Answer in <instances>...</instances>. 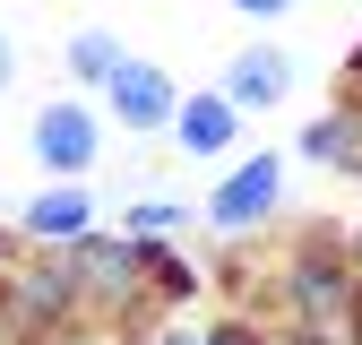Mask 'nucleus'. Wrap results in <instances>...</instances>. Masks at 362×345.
<instances>
[{
    "mask_svg": "<svg viewBox=\"0 0 362 345\" xmlns=\"http://www.w3.org/2000/svg\"><path fill=\"white\" fill-rule=\"evenodd\" d=\"M86 242V276H95V285H121L129 268H139V250H129V242H95V233H78Z\"/></svg>",
    "mask_w": 362,
    "mask_h": 345,
    "instance_id": "nucleus-10",
    "label": "nucleus"
},
{
    "mask_svg": "<svg viewBox=\"0 0 362 345\" xmlns=\"http://www.w3.org/2000/svg\"><path fill=\"white\" fill-rule=\"evenodd\" d=\"M199 345H259V337H242V328H216V337H199Z\"/></svg>",
    "mask_w": 362,
    "mask_h": 345,
    "instance_id": "nucleus-13",
    "label": "nucleus"
},
{
    "mask_svg": "<svg viewBox=\"0 0 362 345\" xmlns=\"http://www.w3.org/2000/svg\"><path fill=\"white\" fill-rule=\"evenodd\" d=\"M164 345H181V337H164Z\"/></svg>",
    "mask_w": 362,
    "mask_h": 345,
    "instance_id": "nucleus-15",
    "label": "nucleus"
},
{
    "mask_svg": "<svg viewBox=\"0 0 362 345\" xmlns=\"http://www.w3.org/2000/svg\"><path fill=\"white\" fill-rule=\"evenodd\" d=\"M181 104H173V78L164 69H147V61H129L121 78H112V121H129V129H156V121H173Z\"/></svg>",
    "mask_w": 362,
    "mask_h": 345,
    "instance_id": "nucleus-3",
    "label": "nucleus"
},
{
    "mask_svg": "<svg viewBox=\"0 0 362 345\" xmlns=\"http://www.w3.org/2000/svg\"><path fill=\"white\" fill-rule=\"evenodd\" d=\"M86 225H95V199H86V190H43L35 207H26V233L43 242V233H52V242H78Z\"/></svg>",
    "mask_w": 362,
    "mask_h": 345,
    "instance_id": "nucleus-5",
    "label": "nucleus"
},
{
    "mask_svg": "<svg viewBox=\"0 0 362 345\" xmlns=\"http://www.w3.org/2000/svg\"><path fill=\"white\" fill-rule=\"evenodd\" d=\"M267 207H276V156H250V164L233 172V182L216 190V207H207V216H216L224 233H242V225H259Z\"/></svg>",
    "mask_w": 362,
    "mask_h": 345,
    "instance_id": "nucleus-2",
    "label": "nucleus"
},
{
    "mask_svg": "<svg viewBox=\"0 0 362 345\" xmlns=\"http://www.w3.org/2000/svg\"><path fill=\"white\" fill-rule=\"evenodd\" d=\"M354 69H362V61H354Z\"/></svg>",
    "mask_w": 362,
    "mask_h": 345,
    "instance_id": "nucleus-16",
    "label": "nucleus"
},
{
    "mask_svg": "<svg viewBox=\"0 0 362 345\" xmlns=\"http://www.w3.org/2000/svg\"><path fill=\"white\" fill-rule=\"evenodd\" d=\"M35 156L52 172H86L95 164V112L86 104H43L35 112Z\"/></svg>",
    "mask_w": 362,
    "mask_h": 345,
    "instance_id": "nucleus-1",
    "label": "nucleus"
},
{
    "mask_svg": "<svg viewBox=\"0 0 362 345\" xmlns=\"http://www.w3.org/2000/svg\"><path fill=\"white\" fill-rule=\"evenodd\" d=\"M293 293H302L310 320H337V311H345V276L328 268V259H302V285H293Z\"/></svg>",
    "mask_w": 362,
    "mask_h": 345,
    "instance_id": "nucleus-8",
    "label": "nucleus"
},
{
    "mask_svg": "<svg viewBox=\"0 0 362 345\" xmlns=\"http://www.w3.org/2000/svg\"><path fill=\"white\" fill-rule=\"evenodd\" d=\"M173 121H181V147H190V156H216V147H233V104H224V95H190Z\"/></svg>",
    "mask_w": 362,
    "mask_h": 345,
    "instance_id": "nucleus-6",
    "label": "nucleus"
},
{
    "mask_svg": "<svg viewBox=\"0 0 362 345\" xmlns=\"http://www.w3.org/2000/svg\"><path fill=\"white\" fill-rule=\"evenodd\" d=\"M69 69H78L86 86H112V78L129 69V52H121L104 26H78V35H69Z\"/></svg>",
    "mask_w": 362,
    "mask_h": 345,
    "instance_id": "nucleus-7",
    "label": "nucleus"
},
{
    "mask_svg": "<svg viewBox=\"0 0 362 345\" xmlns=\"http://www.w3.org/2000/svg\"><path fill=\"white\" fill-rule=\"evenodd\" d=\"M302 156H310V164H354V112L310 121V129H302Z\"/></svg>",
    "mask_w": 362,
    "mask_h": 345,
    "instance_id": "nucleus-9",
    "label": "nucleus"
},
{
    "mask_svg": "<svg viewBox=\"0 0 362 345\" xmlns=\"http://www.w3.org/2000/svg\"><path fill=\"white\" fill-rule=\"evenodd\" d=\"M276 95H285V52H267V43L224 69V104H233V112H267Z\"/></svg>",
    "mask_w": 362,
    "mask_h": 345,
    "instance_id": "nucleus-4",
    "label": "nucleus"
},
{
    "mask_svg": "<svg viewBox=\"0 0 362 345\" xmlns=\"http://www.w3.org/2000/svg\"><path fill=\"white\" fill-rule=\"evenodd\" d=\"M173 216H181V207H164V199H147V207H129V225H139V233H164Z\"/></svg>",
    "mask_w": 362,
    "mask_h": 345,
    "instance_id": "nucleus-11",
    "label": "nucleus"
},
{
    "mask_svg": "<svg viewBox=\"0 0 362 345\" xmlns=\"http://www.w3.org/2000/svg\"><path fill=\"white\" fill-rule=\"evenodd\" d=\"M0 86H9V43H0Z\"/></svg>",
    "mask_w": 362,
    "mask_h": 345,
    "instance_id": "nucleus-14",
    "label": "nucleus"
},
{
    "mask_svg": "<svg viewBox=\"0 0 362 345\" xmlns=\"http://www.w3.org/2000/svg\"><path fill=\"white\" fill-rule=\"evenodd\" d=\"M233 9H242V18H285L293 0H233Z\"/></svg>",
    "mask_w": 362,
    "mask_h": 345,
    "instance_id": "nucleus-12",
    "label": "nucleus"
}]
</instances>
